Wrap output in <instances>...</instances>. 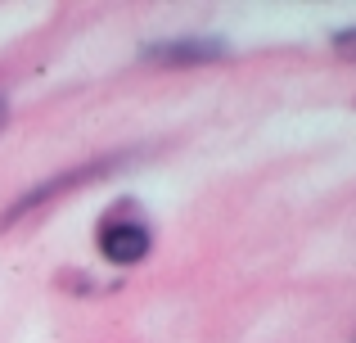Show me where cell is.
I'll use <instances>...</instances> for the list:
<instances>
[{
    "label": "cell",
    "instance_id": "1",
    "mask_svg": "<svg viewBox=\"0 0 356 343\" xmlns=\"http://www.w3.org/2000/svg\"><path fill=\"white\" fill-rule=\"evenodd\" d=\"M118 163H122V159H95V163H81V168H72V172H59V176H50L45 185H36V190L18 194V199L9 203V212L0 217V230H9L18 217H27V212L45 208V203H50L54 194H63V190H81V185H90L95 176H108V172H118Z\"/></svg>",
    "mask_w": 356,
    "mask_h": 343
},
{
    "label": "cell",
    "instance_id": "2",
    "mask_svg": "<svg viewBox=\"0 0 356 343\" xmlns=\"http://www.w3.org/2000/svg\"><path fill=\"white\" fill-rule=\"evenodd\" d=\"M99 253L113 266H131L149 253V230L140 221H113V226L99 230Z\"/></svg>",
    "mask_w": 356,
    "mask_h": 343
},
{
    "label": "cell",
    "instance_id": "3",
    "mask_svg": "<svg viewBox=\"0 0 356 343\" xmlns=\"http://www.w3.org/2000/svg\"><path fill=\"white\" fill-rule=\"evenodd\" d=\"M145 54L154 63H203V59L226 54V45L221 41H158V45H149Z\"/></svg>",
    "mask_w": 356,
    "mask_h": 343
},
{
    "label": "cell",
    "instance_id": "4",
    "mask_svg": "<svg viewBox=\"0 0 356 343\" xmlns=\"http://www.w3.org/2000/svg\"><path fill=\"white\" fill-rule=\"evenodd\" d=\"M5 118H9V104H5V95H0V127H5Z\"/></svg>",
    "mask_w": 356,
    "mask_h": 343
}]
</instances>
